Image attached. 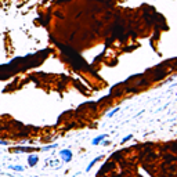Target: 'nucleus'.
Returning a JSON list of instances; mask_svg holds the SVG:
<instances>
[{
	"label": "nucleus",
	"mask_w": 177,
	"mask_h": 177,
	"mask_svg": "<svg viewBox=\"0 0 177 177\" xmlns=\"http://www.w3.org/2000/svg\"><path fill=\"white\" fill-rule=\"evenodd\" d=\"M60 155L62 156V159L65 162H71L72 161V152H71V150H62L60 152Z\"/></svg>",
	"instance_id": "f257e3e1"
},
{
	"label": "nucleus",
	"mask_w": 177,
	"mask_h": 177,
	"mask_svg": "<svg viewBox=\"0 0 177 177\" xmlns=\"http://www.w3.org/2000/svg\"><path fill=\"white\" fill-rule=\"evenodd\" d=\"M10 169H13V170H15V172H22L24 170V167L22 166H18V165H13V166H8Z\"/></svg>",
	"instance_id": "39448f33"
},
{
	"label": "nucleus",
	"mask_w": 177,
	"mask_h": 177,
	"mask_svg": "<svg viewBox=\"0 0 177 177\" xmlns=\"http://www.w3.org/2000/svg\"><path fill=\"white\" fill-rule=\"evenodd\" d=\"M105 137H107V134H101V136H97L95 139H93V141H91V144H93V145H97L98 143H101V141H104V140H105Z\"/></svg>",
	"instance_id": "f03ea898"
},
{
	"label": "nucleus",
	"mask_w": 177,
	"mask_h": 177,
	"mask_svg": "<svg viewBox=\"0 0 177 177\" xmlns=\"http://www.w3.org/2000/svg\"><path fill=\"white\" fill-rule=\"evenodd\" d=\"M132 137H133V136H132V134H130V136H127V137H125V139H123V140H122V143H126V141H129V140H130V139H132Z\"/></svg>",
	"instance_id": "6e6552de"
},
{
	"label": "nucleus",
	"mask_w": 177,
	"mask_h": 177,
	"mask_svg": "<svg viewBox=\"0 0 177 177\" xmlns=\"http://www.w3.org/2000/svg\"><path fill=\"white\" fill-rule=\"evenodd\" d=\"M116 112H118V108H116V109H114V111H112V112H109V114H108V116H109V118H111V116H114V115L116 114Z\"/></svg>",
	"instance_id": "0eeeda50"
},
{
	"label": "nucleus",
	"mask_w": 177,
	"mask_h": 177,
	"mask_svg": "<svg viewBox=\"0 0 177 177\" xmlns=\"http://www.w3.org/2000/svg\"><path fill=\"white\" fill-rule=\"evenodd\" d=\"M57 147V144H53V145H49V147H44L43 151H49V150H53V148H56Z\"/></svg>",
	"instance_id": "423d86ee"
},
{
	"label": "nucleus",
	"mask_w": 177,
	"mask_h": 177,
	"mask_svg": "<svg viewBox=\"0 0 177 177\" xmlns=\"http://www.w3.org/2000/svg\"><path fill=\"white\" fill-rule=\"evenodd\" d=\"M98 161H100V156H97V158H94V159H93V161H91V162H90V163H89V166H87V167H86V172L91 170V167H93V166H94V165L97 163V162H98Z\"/></svg>",
	"instance_id": "7ed1b4c3"
},
{
	"label": "nucleus",
	"mask_w": 177,
	"mask_h": 177,
	"mask_svg": "<svg viewBox=\"0 0 177 177\" xmlns=\"http://www.w3.org/2000/svg\"><path fill=\"white\" fill-rule=\"evenodd\" d=\"M38 161H39L38 156H29L28 158V163L31 165V166H35V165L38 163Z\"/></svg>",
	"instance_id": "20e7f679"
}]
</instances>
